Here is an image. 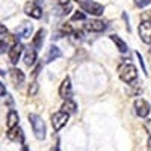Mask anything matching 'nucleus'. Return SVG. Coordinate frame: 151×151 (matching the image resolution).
I'll use <instances>...</instances> for the list:
<instances>
[{"instance_id": "nucleus-18", "label": "nucleus", "mask_w": 151, "mask_h": 151, "mask_svg": "<svg viewBox=\"0 0 151 151\" xmlns=\"http://www.w3.org/2000/svg\"><path fill=\"white\" fill-rule=\"evenodd\" d=\"M110 40H112L113 42H115V45L118 47V50H119L121 53H125V52H127V50H129L127 44H125V42H124V41L121 40V38H119L118 35H110Z\"/></svg>"}, {"instance_id": "nucleus-15", "label": "nucleus", "mask_w": 151, "mask_h": 151, "mask_svg": "<svg viewBox=\"0 0 151 151\" xmlns=\"http://www.w3.org/2000/svg\"><path fill=\"white\" fill-rule=\"evenodd\" d=\"M18 121H20L18 113H17L14 109H11V110L8 112V118H6V125H8V129L17 127V125H18Z\"/></svg>"}, {"instance_id": "nucleus-27", "label": "nucleus", "mask_w": 151, "mask_h": 151, "mask_svg": "<svg viewBox=\"0 0 151 151\" xmlns=\"http://www.w3.org/2000/svg\"><path fill=\"white\" fill-rule=\"evenodd\" d=\"M50 151H60V150H59L58 145H55V147H52V150H50Z\"/></svg>"}, {"instance_id": "nucleus-13", "label": "nucleus", "mask_w": 151, "mask_h": 151, "mask_svg": "<svg viewBox=\"0 0 151 151\" xmlns=\"http://www.w3.org/2000/svg\"><path fill=\"white\" fill-rule=\"evenodd\" d=\"M32 30H33V27H32V24H30V23H23L21 26L17 29V36L27 40V38L32 36Z\"/></svg>"}, {"instance_id": "nucleus-17", "label": "nucleus", "mask_w": 151, "mask_h": 151, "mask_svg": "<svg viewBox=\"0 0 151 151\" xmlns=\"http://www.w3.org/2000/svg\"><path fill=\"white\" fill-rule=\"evenodd\" d=\"M35 60H36V48L29 47L26 50V53H24V64L27 67H32L35 64Z\"/></svg>"}, {"instance_id": "nucleus-7", "label": "nucleus", "mask_w": 151, "mask_h": 151, "mask_svg": "<svg viewBox=\"0 0 151 151\" xmlns=\"http://www.w3.org/2000/svg\"><path fill=\"white\" fill-rule=\"evenodd\" d=\"M139 36L145 44H151V21H142L139 24Z\"/></svg>"}, {"instance_id": "nucleus-23", "label": "nucleus", "mask_w": 151, "mask_h": 151, "mask_svg": "<svg viewBox=\"0 0 151 151\" xmlns=\"http://www.w3.org/2000/svg\"><path fill=\"white\" fill-rule=\"evenodd\" d=\"M62 32H64V33H73L71 24H70V23H65L64 26H62Z\"/></svg>"}, {"instance_id": "nucleus-16", "label": "nucleus", "mask_w": 151, "mask_h": 151, "mask_svg": "<svg viewBox=\"0 0 151 151\" xmlns=\"http://www.w3.org/2000/svg\"><path fill=\"white\" fill-rule=\"evenodd\" d=\"M8 137L11 141H20V142H23V139H24V136H23V130L18 127H14V129H8Z\"/></svg>"}, {"instance_id": "nucleus-21", "label": "nucleus", "mask_w": 151, "mask_h": 151, "mask_svg": "<svg viewBox=\"0 0 151 151\" xmlns=\"http://www.w3.org/2000/svg\"><path fill=\"white\" fill-rule=\"evenodd\" d=\"M29 97H33V95H36V92H38V83L36 82H32L30 83V86H29Z\"/></svg>"}, {"instance_id": "nucleus-29", "label": "nucleus", "mask_w": 151, "mask_h": 151, "mask_svg": "<svg viewBox=\"0 0 151 151\" xmlns=\"http://www.w3.org/2000/svg\"><path fill=\"white\" fill-rule=\"evenodd\" d=\"M21 151H29V148H27L26 145H23V148H21Z\"/></svg>"}, {"instance_id": "nucleus-4", "label": "nucleus", "mask_w": 151, "mask_h": 151, "mask_svg": "<svg viewBox=\"0 0 151 151\" xmlns=\"http://www.w3.org/2000/svg\"><path fill=\"white\" fill-rule=\"evenodd\" d=\"M68 115H70V113H67V112H64V110L56 112L55 115H52V125H53L55 132H59V130L68 122Z\"/></svg>"}, {"instance_id": "nucleus-25", "label": "nucleus", "mask_w": 151, "mask_h": 151, "mask_svg": "<svg viewBox=\"0 0 151 151\" xmlns=\"http://www.w3.org/2000/svg\"><path fill=\"white\" fill-rule=\"evenodd\" d=\"M60 6H70V0H58Z\"/></svg>"}, {"instance_id": "nucleus-31", "label": "nucleus", "mask_w": 151, "mask_h": 151, "mask_svg": "<svg viewBox=\"0 0 151 151\" xmlns=\"http://www.w3.org/2000/svg\"><path fill=\"white\" fill-rule=\"evenodd\" d=\"M77 2H79V3H82V2H85V0H77Z\"/></svg>"}, {"instance_id": "nucleus-3", "label": "nucleus", "mask_w": 151, "mask_h": 151, "mask_svg": "<svg viewBox=\"0 0 151 151\" xmlns=\"http://www.w3.org/2000/svg\"><path fill=\"white\" fill-rule=\"evenodd\" d=\"M80 8L88 12V14H91V15H101L103 12H104V6L103 5H100L97 2H91V0H85V2L79 3Z\"/></svg>"}, {"instance_id": "nucleus-11", "label": "nucleus", "mask_w": 151, "mask_h": 151, "mask_svg": "<svg viewBox=\"0 0 151 151\" xmlns=\"http://www.w3.org/2000/svg\"><path fill=\"white\" fill-rule=\"evenodd\" d=\"M21 53H23V45L20 44V42H17L14 47H11L9 48V59H11V62L12 64H17L18 62V59H20V56H21Z\"/></svg>"}, {"instance_id": "nucleus-24", "label": "nucleus", "mask_w": 151, "mask_h": 151, "mask_svg": "<svg viewBox=\"0 0 151 151\" xmlns=\"http://www.w3.org/2000/svg\"><path fill=\"white\" fill-rule=\"evenodd\" d=\"M136 56H137V59H139V62H141V67H142V71H144L145 74H148V73H147V70H145V65H144V60H142V56L139 55V52L136 53Z\"/></svg>"}, {"instance_id": "nucleus-10", "label": "nucleus", "mask_w": 151, "mask_h": 151, "mask_svg": "<svg viewBox=\"0 0 151 151\" xmlns=\"http://www.w3.org/2000/svg\"><path fill=\"white\" fill-rule=\"evenodd\" d=\"M9 76H11V80H12V83H14L15 86H21L23 83H24V73L21 71V70H18V68H12L11 70V73H9Z\"/></svg>"}, {"instance_id": "nucleus-8", "label": "nucleus", "mask_w": 151, "mask_h": 151, "mask_svg": "<svg viewBox=\"0 0 151 151\" xmlns=\"http://www.w3.org/2000/svg\"><path fill=\"white\" fill-rule=\"evenodd\" d=\"M59 95L64 100H71L73 91H71V80H70V77L64 79V82H62V85L59 88Z\"/></svg>"}, {"instance_id": "nucleus-28", "label": "nucleus", "mask_w": 151, "mask_h": 151, "mask_svg": "<svg viewBox=\"0 0 151 151\" xmlns=\"http://www.w3.org/2000/svg\"><path fill=\"white\" fill-rule=\"evenodd\" d=\"M147 150H148V151H151V137L148 139V147H147Z\"/></svg>"}, {"instance_id": "nucleus-14", "label": "nucleus", "mask_w": 151, "mask_h": 151, "mask_svg": "<svg viewBox=\"0 0 151 151\" xmlns=\"http://www.w3.org/2000/svg\"><path fill=\"white\" fill-rule=\"evenodd\" d=\"M44 36H45V30L44 29H40L36 32V35L33 36V40H32V47L36 48V50H40L42 48V44H44Z\"/></svg>"}, {"instance_id": "nucleus-26", "label": "nucleus", "mask_w": 151, "mask_h": 151, "mask_svg": "<svg viewBox=\"0 0 151 151\" xmlns=\"http://www.w3.org/2000/svg\"><path fill=\"white\" fill-rule=\"evenodd\" d=\"M0 91H2V97H6V89H5V85L3 83L0 85Z\"/></svg>"}, {"instance_id": "nucleus-6", "label": "nucleus", "mask_w": 151, "mask_h": 151, "mask_svg": "<svg viewBox=\"0 0 151 151\" xmlns=\"http://www.w3.org/2000/svg\"><path fill=\"white\" fill-rule=\"evenodd\" d=\"M134 109H136V113H137L141 118H147L148 113H150V110H151L150 103L145 101L144 98H137V100H136V101H134Z\"/></svg>"}, {"instance_id": "nucleus-2", "label": "nucleus", "mask_w": 151, "mask_h": 151, "mask_svg": "<svg viewBox=\"0 0 151 151\" xmlns=\"http://www.w3.org/2000/svg\"><path fill=\"white\" fill-rule=\"evenodd\" d=\"M118 74H119V79L122 82H125V83H133L137 79V70L132 64H122V65H119Z\"/></svg>"}, {"instance_id": "nucleus-32", "label": "nucleus", "mask_w": 151, "mask_h": 151, "mask_svg": "<svg viewBox=\"0 0 151 151\" xmlns=\"http://www.w3.org/2000/svg\"><path fill=\"white\" fill-rule=\"evenodd\" d=\"M150 55H151V48H150Z\"/></svg>"}, {"instance_id": "nucleus-9", "label": "nucleus", "mask_w": 151, "mask_h": 151, "mask_svg": "<svg viewBox=\"0 0 151 151\" xmlns=\"http://www.w3.org/2000/svg\"><path fill=\"white\" fill-rule=\"evenodd\" d=\"M60 56H62L60 48L56 47V45H50L48 50H47V55H45V58H44V62H45V64H50V62L59 59Z\"/></svg>"}, {"instance_id": "nucleus-22", "label": "nucleus", "mask_w": 151, "mask_h": 151, "mask_svg": "<svg viewBox=\"0 0 151 151\" xmlns=\"http://www.w3.org/2000/svg\"><path fill=\"white\" fill-rule=\"evenodd\" d=\"M151 3V0H134V5L137 6V8H145V6H148Z\"/></svg>"}, {"instance_id": "nucleus-12", "label": "nucleus", "mask_w": 151, "mask_h": 151, "mask_svg": "<svg viewBox=\"0 0 151 151\" xmlns=\"http://www.w3.org/2000/svg\"><path fill=\"white\" fill-rule=\"evenodd\" d=\"M86 29L89 32H103L106 29V23L101 20H91L86 23Z\"/></svg>"}, {"instance_id": "nucleus-19", "label": "nucleus", "mask_w": 151, "mask_h": 151, "mask_svg": "<svg viewBox=\"0 0 151 151\" xmlns=\"http://www.w3.org/2000/svg\"><path fill=\"white\" fill-rule=\"evenodd\" d=\"M62 110L67 112V113H76L77 112V106H76V103L73 100H67L64 103V106H62Z\"/></svg>"}, {"instance_id": "nucleus-1", "label": "nucleus", "mask_w": 151, "mask_h": 151, "mask_svg": "<svg viewBox=\"0 0 151 151\" xmlns=\"http://www.w3.org/2000/svg\"><path fill=\"white\" fill-rule=\"evenodd\" d=\"M29 121H30V125H32V130L36 136V139H45V124L42 121V118L36 113H30L29 115Z\"/></svg>"}, {"instance_id": "nucleus-30", "label": "nucleus", "mask_w": 151, "mask_h": 151, "mask_svg": "<svg viewBox=\"0 0 151 151\" xmlns=\"http://www.w3.org/2000/svg\"><path fill=\"white\" fill-rule=\"evenodd\" d=\"M33 2H35V3H36V5H40V3H41V2H42V0H33Z\"/></svg>"}, {"instance_id": "nucleus-20", "label": "nucleus", "mask_w": 151, "mask_h": 151, "mask_svg": "<svg viewBox=\"0 0 151 151\" xmlns=\"http://www.w3.org/2000/svg\"><path fill=\"white\" fill-rule=\"evenodd\" d=\"M71 20L73 21H85L86 20V15L83 14V12H74V14H73V17H71Z\"/></svg>"}, {"instance_id": "nucleus-5", "label": "nucleus", "mask_w": 151, "mask_h": 151, "mask_svg": "<svg viewBox=\"0 0 151 151\" xmlns=\"http://www.w3.org/2000/svg\"><path fill=\"white\" fill-rule=\"evenodd\" d=\"M24 12H26V15H29L32 18H36V20L42 17V9L35 2H27L26 5H24Z\"/></svg>"}]
</instances>
